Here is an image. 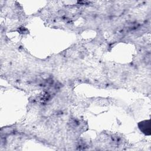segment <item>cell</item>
<instances>
[{
	"mask_svg": "<svg viewBox=\"0 0 151 151\" xmlns=\"http://www.w3.org/2000/svg\"><path fill=\"white\" fill-rule=\"evenodd\" d=\"M138 127L140 130L145 135H150V120H143L139 123Z\"/></svg>",
	"mask_w": 151,
	"mask_h": 151,
	"instance_id": "1",
	"label": "cell"
}]
</instances>
